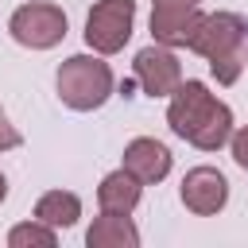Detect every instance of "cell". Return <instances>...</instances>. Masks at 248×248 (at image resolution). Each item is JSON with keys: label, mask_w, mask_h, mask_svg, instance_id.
Wrapping results in <instances>:
<instances>
[{"label": "cell", "mask_w": 248, "mask_h": 248, "mask_svg": "<svg viewBox=\"0 0 248 248\" xmlns=\"http://www.w3.org/2000/svg\"><path fill=\"white\" fill-rule=\"evenodd\" d=\"M167 124L178 140L194 143L198 151H221L232 136V108L217 101L205 81H182L170 93Z\"/></svg>", "instance_id": "obj_1"}, {"label": "cell", "mask_w": 248, "mask_h": 248, "mask_svg": "<svg viewBox=\"0 0 248 248\" xmlns=\"http://www.w3.org/2000/svg\"><path fill=\"white\" fill-rule=\"evenodd\" d=\"M244 46H248V19L236 12H209L198 19L186 50L202 54L221 85H232L244 70Z\"/></svg>", "instance_id": "obj_2"}, {"label": "cell", "mask_w": 248, "mask_h": 248, "mask_svg": "<svg viewBox=\"0 0 248 248\" xmlns=\"http://www.w3.org/2000/svg\"><path fill=\"white\" fill-rule=\"evenodd\" d=\"M54 85H58V101L74 112H93L101 108L108 97H112V70L108 62H101L97 54H70L58 74H54Z\"/></svg>", "instance_id": "obj_3"}, {"label": "cell", "mask_w": 248, "mask_h": 248, "mask_svg": "<svg viewBox=\"0 0 248 248\" xmlns=\"http://www.w3.org/2000/svg\"><path fill=\"white\" fill-rule=\"evenodd\" d=\"M8 31L19 46H31V50H50L66 39V12L58 4H46V0H31V4H19L8 19Z\"/></svg>", "instance_id": "obj_4"}, {"label": "cell", "mask_w": 248, "mask_h": 248, "mask_svg": "<svg viewBox=\"0 0 248 248\" xmlns=\"http://www.w3.org/2000/svg\"><path fill=\"white\" fill-rule=\"evenodd\" d=\"M136 27V0H97L85 16V43L97 54H116L128 46Z\"/></svg>", "instance_id": "obj_5"}, {"label": "cell", "mask_w": 248, "mask_h": 248, "mask_svg": "<svg viewBox=\"0 0 248 248\" xmlns=\"http://www.w3.org/2000/svg\"><path fill=\"white\" fill-rule=\"evenodd\" d=\"M132 74H136V85L147 97H170L182 85V66L174 58V46H163V43H151V46L136 50Z\"/></svg>", "instance_id": "obj_6"}, {"label": "cell", "mask_w": 248, "mask_h": 248, "mask_svg": "<svg viewBox=\"0 0 248 248\" xmlns=\"http://www.w3.org/2000/svg\"><path fill=\"white\" fill-rule=\"evenodd\" d=\"M202 0H151V35L163 46H186L198 19Z\"/></svg>", "instance_id": "obj_7"}, {"label": "cell", "mask_w": 248, "mask_h": 248, "mask_svg": "<svg viewBox=\"0 0 248 248\" xmlns=\"http://www.w3.org/2000/svg\"><path fill=\"white\" fill-rule=\"evenodd\" d=\"M178 194H182V205H186L190 213L213 217V213H221L225 202H229V178H225L217 167H194V170H186Z\"/></svg>", "instance_id": "obj_8"}, {"label": "cell", "mask_w": 248, "mask_h": 248, "mask_svg": "<svg viewBox=\"0 0 248 248\" xmlns=\"http://www.w3.org/2000/svg\"><path fill=\"white\" fill-rule=\"evenodd\" d=\"M170 151H167V143H159V140H151V136H140V140H132L128 147H124V170H132L143 186H151V182H163L167 174H170Z\"/></svg>", "instance_id": "obj_9"}, {"label": "cell", "mask_w": 248, "mask_h": 248, "mask_svg": "<svg viewBox=\"0 0 248 248\" xmlns=\"http://www.w3.org/2000/svg\"><path fill=\"white\" fill-rule=\"evenodd\" d=\"M140 194H143V182L132 174V170H108L97 186V205L105 213H132L140 205Z\"/></svg>", "instance_id": "obj_10"}, {"label": "cell", "mask_w": 248, "mask_h": 248, "mask_svg": "<svg viewBox=\"0 0 248 248\" xmlns=\"http://www.w3.org/2000/svg\"><path fill=\"white\" fill-rule=\"evenodd\" d=\"M85 244L89 248H136L140 244V229L132 225L128 213H105L93 217V225L85 229Z\"/></svg>", "instance_id": "obj_11"}, {"label": "cell", "mask_w": 248, "mask_h": 248, "mask_svg": "<svg viewBox=\"0 0 248 248\" xmlns=\"http://www.w3.org/2000/svg\"><path fill=\"white\" fill-rule=\"evenodd\" d=\"M35 217L46 221V225H54V229H70V225H78V217H81V202H78V194H70V190H46V194L35 202Z\"/></svg>", "instance_id": "obj_12"}, {"label": "cell", "mask_w": 248, "mask_h": 248, "mask_svg": "<svg viewBox=\"0 0 248 248\" xmlns=\"http://www.w3.org/2000/svg\"><path fill=\"white\" fill-rule=\"evenodd\" d=\"M8 244L12 248H54L58 236H54V225L46 221H23V225H12L8 229Z\"/></svg>", "instance_id": "obj_13"}, {"label": "cell", "mask_w": 248, "mask_h": 248, "mask_svg": "<svg viewBox=\"0 0 248 248\" xmlns=\"http://www.w3.org/2000/svg\"><path fill=\"white\" fill-rule=\"evenodd\" d=\"M229 147H232L236 167H240V170H248V124H244V128H236V132L229 136Z\"/></svg>", "instance_id": "obj_14"}, {"label": "cell", "mask_w": 248, "mask_h": 248, "mask_svg": "<svg viewBox=\"0 0 248 248\" xmlns=\"http://www.w3.org/2000/svg\"><path fill=\"white\" fill-rule=\"evenodd\" d=\"M23 143V136L16 132V124L8 120V112L0 108V151H12V147H19Z\"/></svg>", "instance_id": "obj_15"}, {"label": "cell", "mask_w": 248, "mask_h": 248, "mask_svg": "<svg viewBox=\"0 0 248 248\" xmlns=\"http://www.w3.org/2000/svg\"><path fill=\"white\" fill-rule=\"evenodd\" d=\"M4 198H8V178L0 174V202H4Z\"/></svg>", "instance_id": "obj_16"}]
</instances>
